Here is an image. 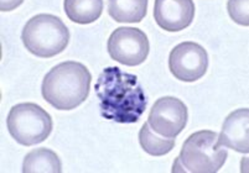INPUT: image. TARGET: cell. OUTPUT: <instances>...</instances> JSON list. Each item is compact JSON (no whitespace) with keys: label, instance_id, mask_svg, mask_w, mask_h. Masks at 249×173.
Instances as JSON below:
<instances>
[{"label":"cell","instance_id":"cell-15","mask_svg":"<svg viewBox=\"0 0 249 173\" xmlns=\"http://www.w3.org/2000/svg\"><path fill=\"white\" fill-rule=\"evenodd\" d=\"M227 10L233 21L242 26H248L249 0H228Z\"/></svg>","mask_w":249,"mask_h":173},{"label":"cell","instance_id":"cell-12","mask_svg":"<svg viewBox=\"0 0 249 173\" xmlns=\"http://www.w3.org/2000/svg\"><path fill=\"white\" fill-rule=\"evenodd\" d=\"M108 13L117 22H140L148 13V0H108Z\"/></svg>","mask_w":249,"mask_h":173},{"label":"cell","instance_id":"cell-13","mask_svg":"<svg viewBox=\"0 0 249 173\" xmlns=\"http://www.w3.org/2000/svg\"><path fill=\"white\" fill-rule=\"evenodd\" d=\"M63 8L71 21L87 25L101 17L103 0H65Z\"/></svg>","mask_w":249,"mask_h":173},{"label":"cell","instance_id":"cell-11","mask_svg":"<svg viewBox=\"0 0 249 173\" xmlns=\"http://www.w3.org/2000/svg\"><path fill=\"white\" fill-rule=\"evenodd\" d=\"M24 173H61L62 163L60 157L49 148H35L29 152L22 163Z\"/></svg>","mask_w":249,"mask_h":173},{"label":"cell","instance_id":"cell-4","mask_svg":"<svg viewBox=\"0 0 249 173\" xmlns=\"http://www.w3.org/2000/svg\"><path fill=\"white\" fill-rule=\"evenodd\" d=\"M21 40L26 49L36 57L51 58L66 49L70 31L58 16L38 14L26 22Z\"/></svg>","mask_w":249,"mask_h":173},{"label":"cell","instance_id":"cell-1","mask_svg":"<svg viewBox=\"0 0 249 173\" xmlns=\"http://www.w3.org/2000/svg\"><path fill=\"white\" fill-rule=\"evenodd\" d=\"M101 115L118 124L138 123L145 111L148 99L135 74L119 67H107L96 83Z\"/></svg>","mask_w":249,"mask_h":173},{"label":"cell","instance_id":"cell-5","mask_svg":"<svg viewBox=\"0 0 249 173\" xmlns=\"http://www.w3.org/2000/svg\"><path fill=\"white\" fill-rule=\"evenodd\" d=\"M6 125L11 138L24 146L44 142L53 127L51 115L35 103L14 105L9 111Z\"/></svg>","mask_w":249,"mask_h":173},{"label":"cell","instance_id":"cell-6","mask_svg":"<svg viewBox=\"0 0 249 173\" xmlns=\"http://www.w3.org/2000/svg\"><path fill=\"white\" fill-rule=\"evenodd\" d=\"M108 53L124 66L144 63L150 51L148 36L137 28H118L108 39Z\"/></svg>","mask_w":249,"mask_h":173},{"label":"cell","instance_id":"cell-3","mask_svg":"<svg viewBox=\"0 0 249 173\" xmlns=\"http://www.w3.org/2000/svg\"><path fill=\"white\" fill-rule=\"evenodd\" d=\"M217 139L218 134L210 130L190 135L174 162L173 172H218L225 165L228 152L223 146L217 145Z\"/></svg>","mask_w":249,"mask_h":173},{"label":"cell","instance_id":"cell-7","mask_svg":"<svg viewBox=\"0 0 249 173\" xmlns=\"http://www.w3.org/2000/svg\"><path fill=\"white\" fill-rule=\"evenodd\" d=\"M208 68L207 51L196 42H181L169 56V69L181 82H196Z\"/></svg>","mask_w":249,"mask_h":173},{"label":"cell","instance_id":"cell-8","mask_svg":"<svg viewBox=\"0 0 249 173\" xmlns=\"http://www.w3.org/2000/svg\"><path fill=\"white\" fill-rule=\"evenodd\" d=\"M148 119L156 134L175 139L186 126L189 113L182 100L175 96H162L154 103Z\"/></svg>","mask_w":249,"mask_h":173},{"label":"cell","instance_id":"cell-2","mask_svg":"<svg viewBox=\"0 0 249 173\" xmlns=\"http://www.w3.org/2000/svg\"><path fill=\"white\" fill-rule=\"evenodd\" d=\"M92 76L85 64L67 61L55 66L42 80V96L58 110H72L88 98Z\"/></svg>","mask_w":249,"mask_h":173},{"label":"cell","instance_id":"cell-16","mask_svg":"<svg viewBox=\"0 0 249 173\" xmlns=\"http://www.w3.org/2000/svg\"><path fill=\"white\" fill-rule=\"evenodd\" d=\"M24 0H0V10L1 11H11L19 8Z\"/></svg>","mask_w":249,"mask_h":173},{"label":"cell","instance_id":"cell-14","mask_svg":"<svg viewBox=\"0 0 249 173\" xmlns=\"http://www.w3.org/2000/svg\"><path fill=\"white\" fill-rule=\"evenodd\" d=\"M139 142L142 150L151 156H164L175 147V139L159 136L148 123L144 124L140 129Z\"/></svg>","mask_w":249,"mask_h":173},{"label":"cell","instance_id":"cell-9","mask_svg":"<svg viewBox=\"0 0 249 173\" xmlns=\"http://www.w3.org/2000/svg\"><path fill=\"white\" fill-rule=\"evenodd\" d=\"M194 17V0H155L154 19L162 30L178 32L189 28Z\"/></svg>","mask_w":249,"mask_h":173},{"label":"cell","instance_id":"cell-10","mask_svg":"<svg viewBox=\"0 0 249 173\" xmlns=\"http://www.w3.org/2000/svg\"><path fill=\"white\" fill-rule=\"evenodd\" d=\"M217 145L232 148L241 154L249 152V110L237 109L226 118Z\"/></svg>","mask_w":249,"mask_h":173}]
</instances>
